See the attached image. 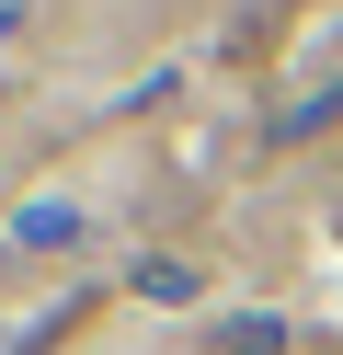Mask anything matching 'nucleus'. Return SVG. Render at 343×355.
Instances as JSON below:
<instances>
[{"label":"nucleus","mask_w":343,"mask_h":355,"mask_svg":"<svg viewBox=\"0 0 343 355\" xmlns=\"http://www.w3.org/2000/svg\"><path fill=\"white\" fill-rule=\"evenodd\" d=\"M218 344H229V355H286V321H274V309H240Z\"/></svg>","instance_id":"obj_1"},{"label":"nucleus","mask_w":343,"mask_h":355,"mask_svg":"<svg viewBox=\"0 0 343 355\" xmlns=\"http://www.w3.org/2000/svg\"><path fill=\"white\" fill-rule=\"evenodd\" d=\"M332 115H343V80H332V92H320V103H297V115L274 126V138H320V126H332Z\"/></svg>","instance_id":"obj_2"},{"label":"nucleus","mask_w":343,"mask_h":355,"mask_svg":"<svg viewBox=\"0 0 343 355\" xmlns=\"http://www.w3.org/2000/svg\"><path fill=\"white\" fill-rule=\"evenodd\" d=\"M23 241H80V207H23Z\"/></svg>","instance_id":"obj_3"}]
</instances>
